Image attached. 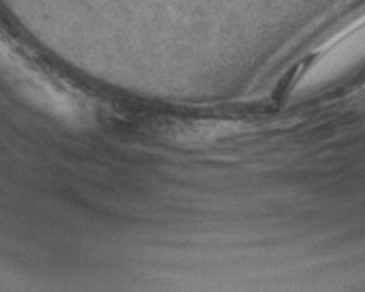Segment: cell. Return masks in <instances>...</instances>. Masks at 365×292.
I'll return each mask as SVG.
<instances>
[{"instance_id":"6da1fadb","label":"cell","mask_w":365,"mask_h":292,"mask_svg":"<svg viewBox=\"0 0 365 292\" xmlns=\"http://www.w3.org/2000/svg\"><path fill=\"white\" fill-rule=\"evenodd\" d=\"M365 54V13L353 19L350 25L332 35L325 44L320 47L313 58V65L307 66L301 75L299 88L308 89V85L331 77L337 70L362 58Z\"/></svg>"}]
</instances>
